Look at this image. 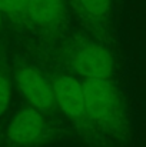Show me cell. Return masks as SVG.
I'll list each match as a JSON object with an SVG mask.
<instances>
[{
    "label": "cell",
    "mask_w": 146,
    "mask_h": 147,
    "mask_svg": "<svg viewBox=\"0 0 146 147\" xmlns=\"http://www.w3.org/2000/svg\"><path fill=\"white\" fill-rule=\"evenodd\" d=\"M85 114L105 127H116L122 121V101L109 80L86 79L83 82Z\"/></svg>",
    "instance_id": "cell-1"
},
{
    "label": "cell",
    "mask_w": 146,
    "mask_h": 147,
    "mask_svg": "<svg viewBox=\"0 0 146 147\" xmlns=\"http://www.w3.org/2000/svg\"><path fill=\"white\" fill-rule=\"evenodd\" d=\"M72 67L86 79L107 80L113 71V59L102 46L96 43H85L73 53Z\"/></svg>",
    "instance_id": "cell-2"
},
{
    "label": "cell",
    "mask_w": 146,
    "mask_h": 147,
    "mask_svg": "<svg viewBox=\"0 0 146 147\" xmlns=\"http://www.w3.org/2000/svg\"><path fill=\"white\" fill-rule=\"evenodd\" d=\"M16 82L24 98L32 107L43 111L53 107L56 103L53 84L48 82L39 71L24 67L16 73Z\"/></svg>",
    "instance_id": "cell-3"
},
{
    "label": "cell",
    "mask_w": 146,
    "mask_h": 147,
    "mask_svg": "<svg viewBox=\"0 0 146 147\" xmlns=\"http://www.w3.org/2000/svg\"><path fill=\"white\" fill-rule=\"evenodd\" d=\"M45 120L35 107L22 109L9 123L7 137L19 146H32L43 136Z\"/></svg>",
    "instance_id": "cell-4"
},
{
    "label": "cell",
    "mask_w": 146,
    "mask_h": 147,
    "mask_svg": "<svg viewBox=\"0 0 146 147\" xmlns=\"http://www.w3.org/2000/svg\"><path fill=\"white\" fill-rule=\"evenodd\" d=\"M52 84L54 90V100L66 116L79 119L85 114L83 83H79L72 76L62 74L57 76Z\"/></svg>",
    "instance_id": "cell-5"
},
{
    "label": "cell",
    "mask_w": 146,
    "mask_h": 147,
    "mask_svg": "<svg viewBox=\"0 0 146 147\" xmlns=\"http://www.w3.org/2000/svg\"><path fill=\"white\" fill-rule=\"evenodd\" d=\"M29 20L37 26H50L63 14L62 0H29L24 9Z\"/></svg>",
    "instance_id": "cell-6"
},
{
    "label": "cell",
    "mask_w": 146,
    "mask_h": 147,
    "mask_svg": "<svg viewBox=\"0 0 146 147\" xmlns=\"http://www.w3.org/2000/svg\"><path fill=\"white\" fill-rule=\"evenodd\" d=\"M112 0H77L83 13H86L93 20H102L107 16L110 10Z\"/></svg>",
    "instance_id": "cell-7"
},
{
    "label": "cell",
    "mask_w": 146,
    "mask_h": 147,
    "mask_svg": "<svg viewBox=\"0 0 146 147\" xmlns=\"http://www.w3.org/2000/svg\"><path fill=\"white\" fill-rule=\"evenodd\" d=\"M10 103V84L4 76L0 74V116L4 114Z\"/></svg>",
    "instance_id": "cell-8"
},
{
    "label": "cell",
    "mask_w": 146,
    "mask_h": 147,
    "mask_svg": "<svg viewBox=\"0 0 146 147\" xmlns=\"http://www.w3.org/2000/svg\"><path fill=\"white\" fill-rule=\"evenodd\" d=\"M29 0H0V10L6 13L24 11Z\"/></svg>",
    "instance_id": "cell-9"
},
{
    "label": "cell",
    "mask_w": 146,
    "mask_h": 147,
    "mask_svg": "<svg viewBox=\"0 0 146 147\" xmlns=\"http://www.w3.org/2000/svg\"><path fill=\"white\" fill-rule=\"evenodd\" d=\"M0 26H1V10H0Z\"/></svg>",
    "instance_id": "cell-10"
}]
</instances>
